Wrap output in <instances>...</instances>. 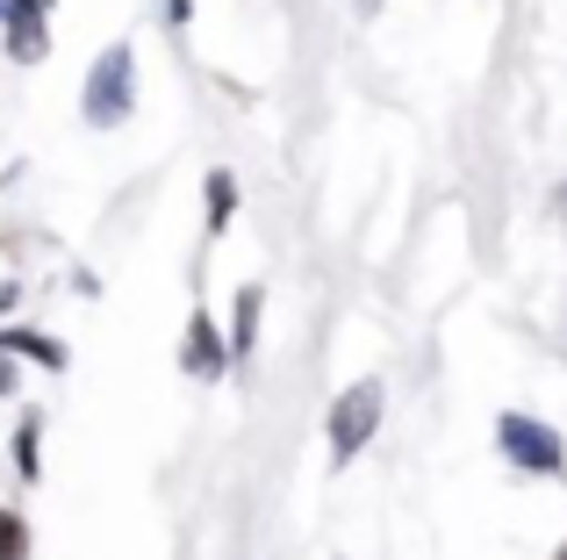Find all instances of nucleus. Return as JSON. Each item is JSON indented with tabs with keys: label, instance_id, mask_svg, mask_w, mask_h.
<instances>
[{
	"label": "nucleus",
	"instance_id": "1",
	"mask_svg": "<svg viewBox=\"0 0 567 560\" xmlns=\"http://www.w3.org/2000/svg\"><path fill=\"white\" fill-rule=\"evenodd\" d=\"M80 115L86 129H123L137 115V51L130 43H101L94 51L86 86H80Z\"/></svg>",
	"mask_w": 567,
	"mask_h": 560
},
{
	"label": "nucleus",
	"instance_id": "2",
	"mask_svg": "<svg viewBox=\"0 0 567 560\" xmlns=\"http://www.w3.org/2000/svg\"><path fill=\"white\" fill-rule=\"evenodd\" d=\"M381 409H388V388H381V381H352V388L338 395L331 417H323V438H331V467H352L367 446H374Z\"/></svg>",
	"mask_w": 567,
	"mask_h": 560
},
{
	"label": "nucleus",
	"instance_id": "3",
	"mask_svg": "<svg viewBox=\"0 0 567 560\" xmlns=\"http://www.w3.org/2000/svg\"><path fill=\"white\" fill-rule=\"evenodd\" d=\"M496 453L517 467V475H546V481L567 475L560 432H554V424H539V417H525V409H503V417H496Z\"/></svg>",
	"mask_w": 567,
	"mask_h": 560
},
{
	"label": "nucleus",
	"instance_id": "4",
	"mask_svg": "<svg viewBox=\"0 0 567 560\" xmlns=\"http://www.w3.org/2000/svg\"><path fill=\"white\" fill-rule=\"evenodd\" d=\"M0 51H8L14 65H43V58H51V8L8 0V14H0Z\"/></svg>",
	"mask_w": 567,
	"mask_h": 560
},
{
	"label": "nucleus",
	"instance_id": "5",
	"mask_svg": "<svg viewBox=\"0 0 567 560\" xmlns=\"http://www.w3.org/2000/svg\"><path fill=\"white\" fill-rule=\"evenodd\" d=\"M181 374H187V381H223V374H230V338H223V323L208 317V309H194V317H187Z\"/></svg>",
	"mask_w": 567,
	"mask_h": 560
},
{
	"label": "nucleus",
	"instance_id": "6",
	"mask_svg": "<svg viewBox=\"0 0 567 560\" xmlns=\"http://www.w3.org/2000/svg\"><path fill=\"white\" fill-rule=\"evenodd\" d=\"M0 352L22 360V366H43V374H65L72 366V352L58 345L51 331H37V323H0Z\"/></svg>",
	"mask_w": 567,
	"mask_h": 560
},
{
	"label": "nucleus",
	"instance_id": "7",
	"mask_svg": "<svg viewBox=\"0 0 567 560\" xmlns=\"http://www.w3.org/2000/svg\"><path fill=\"white\" fill-rule=\"evenodd\" d=\"M259 317H266V288L245 280L237 302H230V323H223V338H230V366H245L251 352H259Z\"/></svg>",
	"mask_w": 567,
	"mask_h": 560
},
{
	"label": "nucleus",
	"instance_id": "8",
	"mask_svg": "<svg viewBox=\"0 0 567 560\" xmlns=\"http://www.w3.org/2000/svg\"><path fill=\"white\" fill-rule=\"evenodd\" d=\"M14 481H43V417L37 409H22V417H14Z\"/></svg>",
	"mask_w": 567,
	"mask_h": 560
},
{
	"label": "nucleus",
	"instance_id": "9",
	"mask_svg": "<svg viewBox=\"0 0 567 560\" xmlns=\"http://www.w3.org/2000/svg\"><path fill=\"white\" fill-rule=\"evenodd\" d=\"M202 209H208V238H223V230H230V216H237V180L230 173H208V187H202Z\"/></svg>",
	"mask_w": 567,
	"mask_h": 560
},
{
	"label": "nucleus",
	"instance_id": "10",
	"mask_svg": "<svg viewBox=\"0 0 567 560\" xmlns=\"http://www.w3.org/2000/svg\"><path fill=\"white\" fill-rule=\"evenodd\" d=\"M29 553V525L22 510H0V560H22Z\"/></svg>",
	"mask_w": 567,
	"mask_h": 560
},
{
	"label": "nucleus",
	"instance_id": "11",
	"mask_svg": "<svg viewBox=\"0 0 567 560\" xmlns=\"http://www.w3.org/2000/svg\"><path fill=\"white\" fill-rule=\"evenodd\" d=\"M0 395H22V360H8V352H0Z\"/></svg>",
	"mask_w": 567,
	"mask_h": 560
},
{
	"label": "nucleus",
	"instance_id": "12",
	"mask_svg": "<svg viewBox=\"0 0 567 560\" xmlns=\"http://www.w3.org/2000/svg\"><path fill=\"white\" fill-rule=\"evenodd\" d=\"M194 22V0H166V29H187Z\"/></svg>",
	"mask_w": 567,
	"mask_h": 560
},
{
	"label": "nucleus",
	"instance_id": "13",
	"mask_svg": "<svg viewBox=\"0 0 567 560\" xmlns=\"http://www.w3.org/2000/svg\"><path fill=\"white\" fill-rule=\"evenodd\" d=\"M554 560H567V539H560V553H554Z\"/></svg>",
	"mask_w": 567,
	"mask_h": 560
},
{
	"label": "nucleus",
	"instance_id": "14",
	"mask_svg": "<svg viewBox=\"0 0 567 560\" xmlns=\"http://www.w3.org/2000/svg\"><path fill=\"white\" fill-rule=\"evenodd\" d=\"M37 8H58V0H37Z\"/></svg>",
	"mask_w": 567,
	"mask_h": 560
}]
</instances>
